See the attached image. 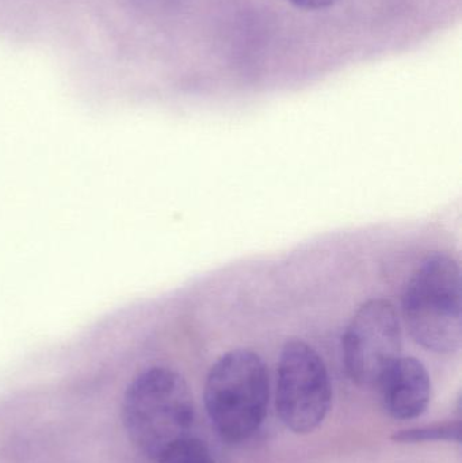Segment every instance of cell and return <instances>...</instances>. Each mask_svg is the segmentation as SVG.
Returning <instances> with one entry per match:
<instances>
[{"label": "cell", "instance_id": "obj_7", "mask_svg": "<svg viewBox=\"0 0 462 463\" xmlns=\"http://www.w3.org/2000/svg\"><path fill=\"white\" fill-rule=\"evenodd\" d=\"M461 423L433 424V426L420 427V429L404 430L393 437L399 443H423V442H460Z\"/></svg>", "mask_w": 462, "mask_h": 463}, {"label": "cell", "instance_id": "obj_2", "mask_svg": "<svg viewBox=\"0 0 462 463\" xmlns=\"http://www.w3.org/2000/svg\"><path fill=\"white\" fill-rule=\"evenodd\" d=\"M269 399L268 367L252 350L238 348L220 356L206 378V413L227 442L241 443L259 431Z\"/></svg>", "mask_w": 462, "mask_h": 463}, {"label": "cell", "instance_id": "obj_8", "mask_svg": "<svg viewBox=\"0 0 462 463\" xmlns=\"http://www.w3.org/2000/svg\"><path fill=\"white\" fill-rule=\"evenodd\" d=\"M159 463H214L211 450L203 440L194 437L186 438L178 445L165 451Z\"/></svg>", "mask_w": 462, "mask_h": 463}, {"label": "cell", "instance_id": "obj_3", "mask_svg": "<svg viewBox=\"0 0 462 463\" xmlns=\"http://www.w3.org/2000/svg\"><path fill=\"white\" fill-rule=\"evenodd\" d=\"M461 271L447 253L428 256L412 274L401 299L412 339L437 354L457 353L462 340Z\"/></svg>", "mask_w": 462, "mask_h": 463}, {"label": "cell", "instance_id": "obj_1", "mask_svg": "<svg viewBox=\"0 0 462 463\" xmlns=\"http://www.w3.org/2000/svg\"><path fill=\"white\" fill-rule=\"evenodd\" d=\"M195 408L192 392L179 373L152 367L130 383L122 402V423L130 442L157 459L192 437Z\"/></svg>", "mask_w": 462, "mask_h": 463}, {"label": "cell", "instance_id": "obj_6", "mask_svg": "<svg viewBox=\"0 0 462 463\" xmlns=\"http://www.w3.org/2000/svg\"><path fill=\"white\" fill-rule=\"evenodd\" d=\"M384 410L396 420L420 418L431 399V378L422 362L401 356L387 370L379 385Z\"/></svg>", "mask_w": 462, "mask_h": 463}, {"label": "cell", "instance_id": "obj_5", "mask_svg": "<svg viewBox=\"0 0 462 463\" xmlns=\"http://www.w3.org/2000/svg\"><path fill=\"white\" fill-rule=\"evenodd\" d=\"M401 318L392 302H363L347 324L342 354L347 375L360 386L379 385L382 375L401 356Z\"/></svg>", "mask_w": 462, "mask_h": 463}, {"label": "cell", "instance_id": "obj_9", "mask_svg": "<svg viewBox=\"0 0 462 463\" xmlns=\"http://www.w3.org/2000/svg\"><path fill=\"white\" fill-rule=\"evenodd\" d=\"M289 2L304 10H323L335 5L338 0H289Z\"/></svg>", "mask_w": 462, "mask_h": 463}, {"label": "cell", "instance_id": "obj_4", "mask_svg": "<svg viewBox=\"0 0 462 463\" xmlns=\"http://www.w3.org/2000/svg\"><path fill=\"white\" fill-rule=\"evenodd\" d=\"M333 386L322 356L308 343L287 342L277 367V412L298 435L319 429L330 412Z\"/></svg>", "mask_w": 462, "mask_h": 463}]
</instances>
